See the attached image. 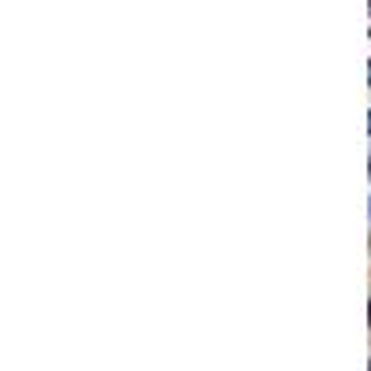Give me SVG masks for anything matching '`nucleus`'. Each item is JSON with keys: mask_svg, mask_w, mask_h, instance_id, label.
<instances>
[{"mask_svg": "<svg viewBox=\"0 0 371 371\" xmlns=\"http://www.w3.org/2000/svg\"><path fill=\"white\" fill-rule=\"evenodd\" d=\"M367 11H371V0H367Z\"/></svg>", "mask_w": 371, "mask_h": 371, "instance_id": "20e7f679", "label": "nucleus"}, {"mask_svg": "<svg viewBox=\"0 0 371 371\" xmlns=\"http://www.w3.org/2000/svg\"><path fill=\"white\" fill-rule=\"evenodd\" d=\"M367 86H371V60H367Z\"/></svg>", "mask_w": 371, "mask_h": 371, "instance_id": "f257e3e1", "label": "nucleus"}, {"mask_svg": "<svg viewBox=\"0 0 371 371\" xmlns=\"http://www.w3.org/2000/svg\"><path fill=\"white\" fill-rule=\"evenodd\" d=\"M367 134H371V112H367Z\"/></svg>", "mask_w": 371, "mask_h": 371, "instance_id": "f03ea898", "label": "nucleus"}, {"mask_svg": "<svg viewBox=\"0 0 371 371\" xmlns=\"http://www.w3.org/2000/svg\"><path fill=\"white\" fill-rule=\"evenodd\" d=\"M367 219H371V201H367Z\"/></svg>", "mask_w": 371, "mask_h": 371, "instance_id": "7ed1b4c3", "label": "nucleus"}]
</instances>
